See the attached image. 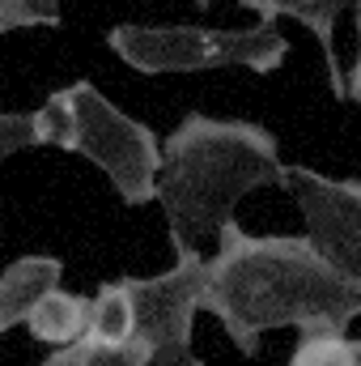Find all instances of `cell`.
Returning a JSON list of instances; mask_svg holds the SVG:
<instances>
[{"mask_svg":"<svg viewBox=\"0 0 361 366\" xmlns=\"http://www.w3.org/2000/svg\"><path fill=\"white\" fill-rule=\"evenodd\" d=\"M200 311L213 315L243 358L260 354L276 328L349 332L361 320V290L336 273L306 234H247L230 222L208 256Z\"/></svg>","mask_w":361,"mask_h":366,"instance_id":"1","label":"cell"},{"mask_svg":"<svg viewBox=\"0 0 361 366\" xmlns=\"http://www.w3.org/2000/svg\"><path fill=\"white\" fill-rule=\"evenodd\" d=\"M162 149L166 162L158 179V204L166 213L171 239L191 247L204 239L217 247V234L238 222L234 209L243 196L260 187H289V162H280L276 137L251 119L187 111Z\"/></svg>","mask_w":361,"mask_h":366,"instance_id":"2","label":"cell"},{"mask_svg":"<svg viewBox=\"0 0 361 366\" xmlns=\"http://www.w3.org/2000/svg\"><path fill=\"white\" fill-rule=\"evenodd\" d=\"M106 47L119 64L141 77L171 73H213V69H247L255 77H272L289 60V39L272 26H136L119 21L106 30Z\"/></svg>","mask_w":361,"mask_h":366,"instance_id":"3","label":"cell"},{"mask_svg":"<svg viewBox=\"0 0 361 366\" xmlns=\"http://www.w3.org/2000/svg\"><path fill=\"white\" fill-rule=\"evenodd\" d=\"M73 145L68 154H81L86 162H93L123 204H153L158 200V179H162V137L123 115L106 94L98 90L93 81H73Z\"/></svg>","mask_w":361,"mask_h":366,"instance_id":"4","label":"cell"},{"mask_svg":"<svg viewBox=\"0 0 361 366\" xmlns=\"http://www.w3.org/2000/svg\"><path fill=\"white\" fill-rule=\"evenodd\" d=\"M175 264L166 273L153 277H132L136 294V337L149 341L153 366H204L191 350V324L204 298L208 281V260L200 247L171 239Z\"/></svg>","mask_w":361,"mask_h":366,"instance_id":"5","label":"cell"},{"mask_svg":"<svg viewBox=\"0 0 361 366\" xmlns=\"http://www.w3.org/2000/svg\"><path fill=\"white\" fill-rule=\"evenodd\" d=\"M285 192L293 196L315 252L361 290V179H336L293 162Z\"/></svg>","mask_w":361,"mask_h":366,"instance_id":"6","label":"cell"},{"mask_svg":"<svg viewBox=\"0 0 361 366\" xmlns=\"http://www.w3.org/2000/svg\"><path fill=\"white\" fill-rule=\"evenodd\" d=\"M238 4L251 9V13H260V21H272V26H276V17L302 21V26L319 39L332 98H349V73H340V60H336V21H340V13H345L349 4H357V0H238Z\"/></svg>","mask_w":361,"mask_h":366,"instance_id":"7","label":"cell"},{"mask_svg":"<svg viewBox=\"0 0 361 366\" xmlns=\"http://www.w3.org/2000/svg\"><path fill=\"white\" fill-rule=\"evenodd\" d=\"M64 260L34 252V256H17L4 273H0V332H13L30 320V311L60 290Z\"/></svg>","mask_w":361,"mask_h":366,"instance_id":"8","label":"cell"},{"mask_svg":"<svg viewBox=\"0 0 361 366\" xmlns=\"http://www.w3.org/2000/svg\"><path fill=\"white\" fill-rule=\"evenodd\" d=\"M90 315H93V298L73 294V290H56V294H47L30 311L26 328H30L34 341L56 345V350H68V345H81L90 337Z\"/></svg>","mask_w":361,"mask_h":366,"instance_id":"9","label":"cell"},{"mask_svg":"<svg viewBox=\"0 0 361 366\" xmlns=\"http://www.w3.org/2000/svg\"><path fill=\"white\" fill-rule=\"evenodd\" d=\"M136 337V294H132V277L119 281H102L93 290V315H90V337L98 345H119Z\"/></svg>","mask_w":361,"mask_h":366,"instance_id":"10","label":"cell"},{"mask_svg":"<svg viewBox=\"0 0 361 366\" xmlns=\"http://www.w3.org/2000/svg\"><path fill=\"white\" fill-rule=\"evenodd\" d=\"M285 366H361V341L349 332H298Z\"/></svg>","mask_w":361,"mask_h":366,"instance_id":"11","label":"cell"},{"mask_svg":"<svg viewBox=\"0 0 361 366\" xmlns=\"http://www.w3.org/2000/svg\"><path fill=\"white\" fill-rule=\"evenodd\" d=\"M51 132L43 111H4L0 115V158H13L21 149H47Z\"/></svg>","mask_w":361,"mask_h":366,"instance_id":"12","label":"cell"},{"mask_svg":"<svg viewBox=\"0 0 361 366\" xmlns=\"http://www.w3.org/2000/svg\"><path fill=\"white\" fill-rule=\"evenodd\" d=\"M64 21L60 0H0V34H17V30H56Z\"/></svg>","mask_w":361,"mask_h":366,"instance_id":"13","label":"cell"},{"mask_svg":"<svg viewBox=\"0 0 361 366\" xmlns=\"http://www.w3.org/2000/svg\"><path fill=\"white\" fill-rule=\"evenodd\" d=\"M86 366H153V350L145 337L119 341V345H98L86 341Z\"/></svg>","mask_w":361,"mask_h":366,"instance_id":"14","label":"cell"},{"mask_svg":"<svg viewBox=\"0 0 361 366\" xmlns=\"http://www.w3.org/2000/svg\"><path fill=\"white\" fill-rule=\"evenodd\" d=\"M353 21H357V60H353V69H349V102L361 107V0L353 4Z\"/></svg>","mask_w":361,"mask_h":366,"instance_id":"15","label":"cell"},{"mask_svg":"<svg viewBox=\"0 0 361 366\" xmlns=\"http://www.w3.org/2000/svg\"><path fill=\"white\" fill-rule=\"evenodd\" d=\"M39 366H86V341H81V345H68V350L47 354Z\"/></svg>","mask_w":361,"mask_h":366,"instance_id":"16","label":"cell"},{"mask_svg":"<svg viewBox=\"0 0 361 366\" xmlns=\"http://www.w3.org/2000/svg\"><path fill=\"white\" fill-rule=\"evenodd\" d=\"M195 4H200V9H208V4H213V0H195Z\"/></svg>","mask_w":361,"mask_h":366,"instance_id":"17","label":"cell"}]
</instances>
